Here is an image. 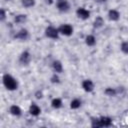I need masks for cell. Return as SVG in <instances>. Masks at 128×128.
<instances>
[{"mask_svg":"<svg viewBox=\"0 0 128 128\" xmlns=\"http://www.w3.org/2000/svg\"><path fill=\"white\" fill-rule=\"evenodd\" d=\"M2 82H3V85L4 87L8 90V91H15L18 89V81L15 77H13L11 74H8V73H5L3 76H2Z\"/></svg>","mask_w":128,"mask_h":128,"instance_id":"1","label":"cell"},{"mask_svg":"<svg viewBox=\"0 0 128 128\" xmlns=\"http://www.w3.org/2000/svg\"><path fill=\"white\" fill-rule=\"evenodd\" d=\"M55 3H56V8L59 12L67 13L70 11L71 5L68 0H55Z\"/></svg>","mask_w":128,"mask_h":128,"instance_id":"2","label":"cell"},{"mask_svg":"<svg viewBox=\"0 0 128 128\" xmlns=\"http://www.w3.org/2000/svg\"><path fill=\"white\" fill-rule=\"evenodd\" d=\"M58 31L60 33V35H63V36H66V37H69L73 34L74 32V28L72 25L68 24V23H65V24H61L59 27H58Z\"/></svg>","mask_w":128,"mask_h":128,"instance_id":"3","label":"cell"},{"mask_svg":"<svg viewBox=\"0 0 128 128\" xmlns=\"http://www.w3.org/2000/svg\"><path fill=\"white\" fill-rule=\"evenodd\" d=\"M44 33H45V36L47 38H50V39H58L59 35H60V33L58 31V28H56V27H54L52 25L47 26L45 28Z\"/></svg>","mask_w":128,"mask_h":128,"instance_id":"4","label":"cell"},{"mask_svg":"<svg viewBox=\"0 0 128 128\" xmlns=\"http://www.w3.org/2000/svg\"><path fill=\"white\" fill-rule=\"evenodd\" d=\"M32 60V56H31V53L27 50L23 51L20 55H19V58H18V62L22 65V66H27L30 64Z\"/></svg>","mask_w":128,"mask_h":128,"instance_id":"5","label":"cell"},{"mask_svg":"<svg viewBox=\"0 0 128 128\" xmlns=\"http://www.w3.org/2000/svg\"><path fill=\"white\" fill-rule=\"evenodd\" d=\"M90 11L84 7H79L76 9V16L81 20H87L90 18Z\"/></svg>","mask_w":128,"mask_h":128,"instance_id":"6","label":"cell"},{"mask_svg":"<svg viewBox=\"0 0 128 128\" xmlns=\"http://www.w3.org/2000/svg\"><path fill=\"white\" fill-rule=\"evenodd\" d=\"M28 38H29V31L26 28L19 29L14 35V39H17L20 41H26Z\"/></svg>","mask_w":128,"mask_h":128,"instance_id":"7","label":"cell"},{"mask_svg":"<svg viewBox=\"0 0 128 128\" xmlns=\"http://www.w3.org/2000/svg\"><path fill=\"white\" fill-rule=\"evenodd\" d=\"M81 87H82V89H83L85 92L90 93V92H92V91L94 90L95 84H94V82H93L92 80H90V79H85V80L82 81Z\"/></svg>","mask_w":128,"mask_h":128,"instance_id":"8","label":"cell"},{"mask_svg":"<svg viewBox=\"0 0 128 128\" xmlns=\"http://www.w3.org/2000/svg\"><path fill=\"white\" fill-rule=\"evenodd\" d=\"M107 16H108V19H109L110 21L116 22V21H118V20L120 19L121 14H120V12H119L117 9H110V10L108 11V13H107Z\"/></svg>","mask_w":128,"mask_h":128,"instance_id":"9","label":"cell"},{"mask_svg":"<svg viewBox=\"0 0 128 128\" xmlns=\"http://www.w3.org/2000/svg\"><path fill=\"white\" fill-rule=\"evenodd\" d=\"M28 111H29V113H30L32 116H34V117H37V116H39V115L41 114V108L39 107V105H37V104L34 103V102H32V103L30 104Z\"/></svg>","mask_w":128,"mask_h":128,"instance_id":"10","label":"cell"},{"mask_svg":"<svg viewBox=\"0 0 128 128\" xmlns=\"http://www.w3.org/2000/svg\"><path fill=\"white\" fill-rule=\"evenodd\" d=\"M52 69H53V71L55 73H58V74L62 73L63 72V64H62V62L60 60H57V59L53 60L52 61Z\"/></svg>","mask_w":128,"mask_h":128,"instance_id":"11","label":"cell"},{"mask_svg":"<svg viewBox=\"0 0 128 128\" xmlns=\"http://www.w3.org/2000/svg\"><path fill=\"white\" fill-rule=\"evenodd\" d=\"M9 112H10L11 115H13V116H15V117H19V116L22 115V109H21L18 105H16V104H13V105L10 106Z\"/></svg>","mask_w":128,"mask_h":128,"instance_id":"12","label":"cell"},{"mask_svg":"<svg viewBox=\"0 0 128 128\" xmlns=\"http://www.w3.org/2000/svg\"><path fill=\"white\" fill-rule=\"evenodd\" d=\"M27 21V15L26 14H17L14 17V23L17 25L24 24Z\"/></svg>","mask_w":128,"mask_h":128,"instance_id":"13","label":"cell"},{"mask_svg":"<svg viewBox=\"0 0 128 128\" xmlns=\"http://www.w3.org/2000/svg\"><path fill=\"white\" fill-rule=\"evenodd\" d=\"M104 26V19L102 16H96L93 21V27L95 29H100Z\"/></svg>","mask_w":128,"mask_h":128,"instance_id":"14","label":"cell"},{"mask_svg":"<svg viewBox=\"0 0 128 128\" xmlns=\"http://www.w3.org/2000/svg\"><path fill=\"white\" fill-rule=\"evenodd\" d=\"M100 120H101V123H102V127H110L113 124V120L109 116H101Z\"/></svg>","mask_w":128,"mask_h":128,"instance_id":"15","label":"cell"},{"mask_svg":"<svg viewBox=\"0 0 128 128\" xmlns=\"http://www.w3.org/2000/svg\"><path fill=\"white\" fill-rule=\"evenodd\" d=\"M85 44H86L87 46H89V47L95 46V44H96V38H95V36L92 35V34L87 35V36L85 37Z\"/></svg>","mask_w":128,"mask_h":128,"instance_id":"16","label":"cell"},{"mask_svg":"<svg viewBox=\"0 0 128 128\" xmlns=\"http://www.w3.org/2000/svg\"><path fill=\"white\" fill-rule=\"evenodd\" d=\"M63 106V102L61 98H53L51 100V107L53 109H60Z\"/></svg>","mask_w":128,"mask_h":128,"instance_id":"17","label":"cell"},{"mask_svg":"<svg viewBox=\"0 0 128 128\" xmlns=\"http://www.w3.org/2000/svg\"><path fill=\"white\" fill-rule=\"evenodd\" d=\"M104 94L108 97H115L117 94H118V91H117V88H113V87H107L105 90H104Z\"/></svg>","mask_w":128,"mask_h":128,"instance_id":"18","label":"cell"},{"mask_svg":"<svg viewBox=\"0 0 128 128\" xmlns=\"http://www.w3.org/2000/svg\"><path fill=\"white\" fill-rule=\"evenodd\" d=\"M81 105H82V101L79 98H74L70 102V108L73 109V110H76V109L80 108Z\"/></svg>","mask_w":128,"mask_h":128,"instance_id":"19","label":"cell"},{"mask_svg":"<svg viewBox=\"0 0 128 128\" xmlns=\"http://www.w3.org/2000/svg\"><path fill=\"white\" fill-rule=\"evenodd\" d=\"M21 5L24 8L29 9V8H32L36 5V1L35 0H21Z\"/></svg>","mask_w":128,"mask_h":128,"instance_id":"20","label":"cell"},{"mask_svg":"<svg viewBox=\"0 0 128 128\" xmlns=\"http://www.w3.org/2000/svg\"><path fill=\"white\" fill-rule=\"evenodd\" d=\"M91 127L93 128H100L102 127V123H101V120H100V117H93L91 118Z\"/></svg>","mask_w":128,"mask_h":128,"instance_id":"21","label":"cell"},{"mask_svg":"<svg viewBox=\"0 0 128 128\" xmlns=\"http://www.w3.org/2000/svg\"><path fill=\"white\" fill-rule=\"evenodd\" d=\"M50 82H51L52 84H59V83L61 82V79H60L58 73H55V72H54V74L51 75V77H50Z\"/></svg>","mask_w":128,"mask_h":128,"instance_id":"22","label":"cell"},{"mask_svg":"<svg viewBox=\"0 0 128 128\" xmlns=\"http://www.w3.org/2000/svg\"><path fill=\"white\" fill-rule=\"evenodd\" d=\"M120 50L122 53L128 55V41H123L120 44Z\"/></svg>","mask_w":128,"mask_h":128,"instance_id":"23","label":"cell"},{"mask_svg":"<svg viewBox=\"0 0 128 128\" xmlns=\"http://www.w3.org/2000/svg\"><path fill=\"white\" fill-rule=\"evenodd\" d=\"M6 17H7V14H6L5 9L4 8H1L0 9V21L1 22H4L5 19H6Z\"/></svg>","mask_w":128,"mask_h":128,"instance_id":"24","label":"cell"},{"mask_svg":"<svg viewBox=\"0 0 128 128\" xmlns=\"http://www.w3.org/2000/svg\"><path fill=\"white\" fill-rule=\"evenodd\" d=\"M34 96H35V98L36 99H38V100H40V99H42L43 98V92L41 91V90H37L35 93H34Z\"/></svg>","mask_w":128,"mask_h":128,"instance_id":"25","label":"cell"},{"mask_svg":"<svg viewBox=\"0 0 128 128\" xmlns=\"http://www.w3.org/2000/svg\"><path fill=\"white\" fill-rule=\"evenodd\" d=\"M44 2L47 5H52L53 3H55V0H44Z\"/></svg>","mask_w":128,"mask_h":128,"instance_id":"26","label":"cell"},{"mask_svg":"<svg viewBox=\"0 0 128 128\" xmlns=\"http://www.w3.org/2000/svg\"><path fill=\"white\" fill-rule=\"evenodd\" d=\"M107 0H95V2L96 3H99V4H103V3H105Z\"/></svg>","mask_w":128,"mask_h":128,"instance_id":"27","label":"cell"},{"mask_svg":"<svg viewBox=\"0 0 128 128\" xmlns=\"http://www.w3.org/2000/svg\"><path fill=\"white\" fill-rule=\"evenodd\" d=\"M6 1H10V0H6Z\"/></svg>","mask_w":128,"mask_h":128,"instance_id":"28","label":"cell"}]
</instances>
